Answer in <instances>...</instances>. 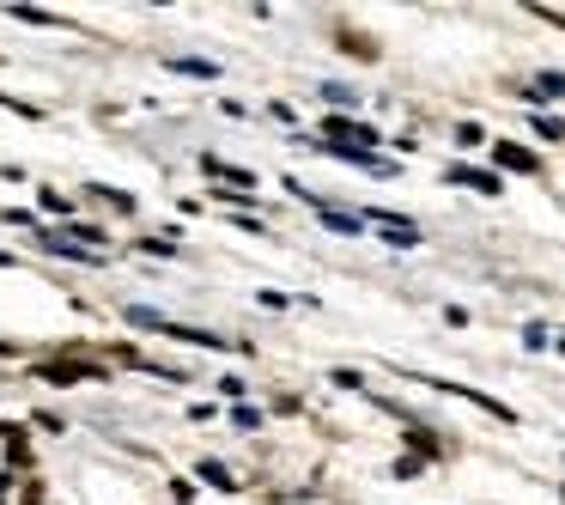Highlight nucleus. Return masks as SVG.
<instances>
[{
  "label": "nucleus",
  "instance_id": "423d86ee",
  "mask_svg": "<svg viewBox=\"0 0 565 505\" xmlns=\"http://www.w3.org/2000/svg\"><path fill=\"white\" fill-rule=\"evenodd\" d=\"M201 475H207L213 487H237V481H231V469H219V463H201Z\"/></svg>",
  "mask_w": 565,
  "mask_h": 505
},
{
  "label": "nucleus",
  "instance_id": "f03ea898",
  "mask_svg": "<svg viewBox=\"0 0 565 505\" xmlns=\"http://www.w3.org/2000/svg\"><path fill=\"white\" fill-rule=\"evenodd\" d=\"M450 183H462V189H480V195H499V177H487V171H450Z\"/></svg>",
  "mask_w": 565,
  "mask_h": 505
},
{
  "label": "nucleus",
  "instance_id": "20e7f679",
  "mask_svg": "<svg viewBox=\"0 0 565 505\" xmlns=\"http://www.w3.org/2000/svg\"><path fill=\"white\" fill-rule=\"evenodd\" d=\"M316 220H322V226H335V232H359L353 213H335V207H316Z\"/></svg>",
  "mask_w": 565,
  "mask_h": 505
},
{
  "label": "nucleus",
  "instance_id": "39448f33",
  "mask_svg": "<svg viewBox=\"0 0 565 505\" xmlns=\"http://www.w3.org/2000/svg\"><path fill=\"white\" fill-rule=\"evenodd\" d=\"M86 195H98V201H110V207H122V213H134V195H122V189H104V183H92Z\"/></svg>",
  "mask_w": 565,
  "mask_h": 505
},
{
  "label": "nucleus",
  "instance_id": "f257e3e1",
  "mask_svg": "<svg viewBox=\"0 0 565 505\" xmlns=\"http://www.w3.org/2000/svg\"><path fill=\"white\" fill-rule=\"evenodd\" d=\"M43 378L73 384V378H92V366H79V359H49V366H43Z\"/></svg>",
  "mask_w": 565,
  "mask_h": 505
},
{
  "label": "nucleus",
  "instance_id": "7ed1b4c3",
  "mask_svg": "<svg viewBox=\"0 0 565 505\" xmlns=\"http://www.w3.org/2000/svg\"><path fill=\"white\" fill-rule=\"evenodd\" d=\"M493 159H499L505 171H535V159H529L523 147H511V140H499V147H493Z\"/></svg>",
  "mask_w": 565,
  "mask_h": 505
}]
</instances>
